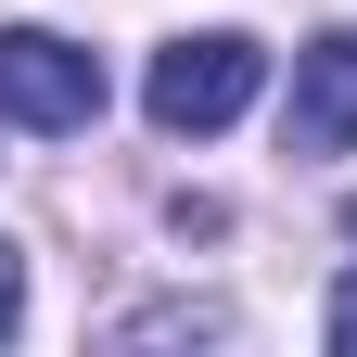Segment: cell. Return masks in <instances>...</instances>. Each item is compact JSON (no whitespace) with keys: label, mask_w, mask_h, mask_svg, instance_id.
<instances>
[{"label":"cell","mask_w":357,"mask_h":357,"mask_svg":"<svg viewBox=\"0 0 357 357\" xmlns=\"http://www.w3.org/2000/svg\"><path fill=\"white\" fill-rule=\"evenodd\" d=\"M255 77H268V52L243 26H204V38H166L153 52V77H141V102H153V128L166 141H217L243 102H255Z\"/></svg>","instance_id":"6da1fadb"},{"label":"cell","mask_w":357,"mask_h":357,"mask_svg":"<svg viewBox=\"0 0 357 357\" xmlns=\"http://www.w3.org/2000/svg\"><path fill=\"white\" fill-rule=\"evenodd\" d=\"M0 115L13 128H89L102 115V52H77V38H52V26H0Z\"/></svg>","instance_id":"7a4b0ae2"},{"label":"cell","mask_w":357,"mask_h":357,"mask_svg":"<svg viewBox=\"0 0 357 357\" xmlns=\"http://www.w3.org/2000/svg\"><path fill=\"white\" fill-rule=\"evenodd\" d=\"M357 141V26H332L319 52H294V102H281V153L319 166Z\"/></svg>","instance_id":"3957f363"},{"label":"cell","mask_w":357,"mask_h":357,"mask_svg":"<svg viewBox=\"0 0 357 357\" xmlns=\"http://www.w3.org/2000/svg\"><path fill=\"white\" fill-rule=\"evenodd\" d=\"M230 332V306H141V319H115V344H217Z\"/></svg>","instance_id":"277c9868"},{"label":"cell","mask_w":357,"mask_h":357,"mask_svg":"<svg viewBox=\"0 0 357 357\" xmlns=\"http://www.w3.org/2000/svg\"><path fill=\"white\" fill-rule=\"evenodd\" d=\"M0 332H26V255L0 243Z\"/></svg>","instance_id":"5b68a950"},{"label":"cell","mask_w":357,"mask_h":357,"mask_svg":"<svg viewBox=\"0 0 357 357\" xmlns=\"http://www.w3.org/2000/svg\"><path fill=\"white\" fill-rule=\"evenodd\" d=\"M332 344H344V357H357V281H344V294H332Z\"/></svg>","instance_id":"8992f818"},{"label":"cell","mask_w":357,"mask_h":357,"mask_svg":"<svg viewBox=\"0 0 357 357\" xmlns=\"http://www.w3.org/2000/svg\"><path fill=\"white\" fill-rule=\"evenodd\" d=\"M344 243H357V192H344Z\"/></svg>","instance_id":"52a82bcc"}]
</instances>
